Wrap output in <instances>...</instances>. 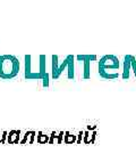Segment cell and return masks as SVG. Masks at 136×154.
Returning a JSON list of instances; mask_svg holds the SVG:
<instances>
[{"instance_id":"1","label":"cell","mask_w":136,"mask_h":154,"mask_svg":"<svg viewBox=\"0 0 136 154\" xmlns=\"http://www.w3.org/2000/svg\"><path fill=\"white\" fill-rule=\"evenodd\" d=\"M48 74L45 55L24 56V77L27 80H42Z\"/></svg>"},{"instance_id":"2","label":"cell","mask_w":136,"mask_h":154,"mask_svg":"<svg viewBox=\"0 0 136 154\" xmlns=\"http://www.w3.org/2000/svg\"><path fill=\"white\" fill-rule=\"evenodd\" d=\"M75 57L73 55H67L60 61L58 55L51 56V77L54 80H58L64 72H67V78L74 80L75 78Z\"/></svg>"},{"instance_id":"3","label":"cell","mask_w":136,"mask_h":154,"mask_svg":"<svg viewBox=\"0 0 136 154\" xmlns=\"http://www.w3.org/2000/svg\"><path fill=\"white\" fill-rule=\"evenodd\" d=\"M19 60L14 55L0 56V78L4 80H10L19 72Z\"/></svg>"},{"instance_id":"4","label":"cell","mask_w":136,"mask_h":154,"mask_svg":"<svg viewBox=\"0 0 136 154\" xmlns=\"http://www.w3.org/2000/svg\"><path fill=\"white\" fill-rule=\"evenodd\" d=\"M119 60L114 55H104L99 61V69L109 70V71H117L119 69Z\"/></svg>"},{"instance_id":"5","label":"cell","mask_w":136,"mask_h":154,"mask_svg":"<svg viewBox=\"0 0 136 154\" xmlns=\"http://www.w3.org/2000/svg\"><path fill=\"white\" fill-rule=\"evenodd\" d=\"M77 61L83 63V79H90L91 78V62L97 61V55H77Z\"/></svg>"},{"instance_id":"6","label":"cell","mask_w":136,"mask_h":154,"mask_svg":"<svg viewBox=\"0 0 136 154\" xmlns=\"http://www.w3.org/2000/svg\"><path fill=\"white\" fill-rule=\"evenodd\" d=\"M132 71V55H126L124 57V65H123V79L128 80L131 77Z\"/></svg>"},{"instance_id":"7","label":"cell","mask_w":136,"mask_h":154,"mask_svg":"<svg viewBox=\"0 0 136 154\" xmlns=\"http://www.w3.org/2000/svg\"><path fill=\"white\" fill-rule=\"evenodd\" d=\"M100 77H102L106 80H114L119 78V73L117 71H109V70H103V69H98Z\"/></svg>"},{"instance_id":"8","label":"cell","mask_w":136,"mask_h":154,"mask_svg":"<svg viewBox=\"0 0 136 154\" xmlns=\"http://www.w3.org/2000/svg\"><path fill=\"white\" fill-rule=\"evenodd\" d=\"M21 142V130H10L7 135V143L18 144Z\"/></svg>"},{"instance_id":"9","label":"cell","mask_w":136,"mask_h":154,"mask_svg":"<svg viewBox=\"0 0 136 154\" xmlns=\"http://www.w3.org/2000/svg\"><path fill=\"white\" fill-rule=\"evenodd\" d=\"M64 136H65L64 131H60L58 134L56 131H52L51 135H49V144H61Z\"/></svg>"},{"instance_id":"10","label":"cell","mask_w":136,"mask_h":154,"mask_svg":"<svg viewBox=\"0 0 136 154\" xmlns=\"http://www.w3.org/2000/svg\"><path fill=\"white\" fill-rule=\"evenodd\" d=\"M95 137H97L95 130H87L83 134V142L85 144H94L95 143Z\"/></svg>"},{"instance_id":"11","label":"cell","mask_w":136,"mask_h":154,"mask_svg":"<svg viewBox=\"0 0 136 154\" xmlns=\"http://www.w3.org/2000/svg\"><path fill=\"white\" fill-rule=\"evenodd\" d=\"M35 137H36V132L33 131V130H28V131L25 132L24 137L21 139L19 143L24 145V144H33L34 140H35Z\"/></svg>"},{"instance_id":"12","label":"cell","mask_w":136,"mask_h":154,"mask_svg":"<svg viewBox=\"0 0 136 154\" xmlns=\"http://www.w3.org/2000/svg\"><path fill=\"white\" fill-rule=\"evenodd\" d=\"M77 140V135L71 134L69 131H65V136H64V142L65 144H74Z\"/></svg>"},{"instance_id":"13","label":"cell","mask_w":136,"mask_h":154,"mask_svg":"<svg viewBox=\"0 0 136 154\" xmlns=\"http://www.w3.org/2000/svg\"><path fill=\"white\" fill-rule=\"evenodd\" d=\"M36 142L39 144H49V135H45L42 131L36 134Z\"/></svg>"},{"instance_id":"14","label":"cell","mask_w":136,"mask_h":154,"mask_svg":"<svg viewBox=\"0 0 136 154\" xmlns=\"http://www.w3.org/2000/svg\"><path fill=\"white\" fill-rule=\"evenodd\" d=\"M7 135H8V132L5 131V130L0 132V144H6V142H7Z\"/></svg>"},{"instance_id":"15","label":"cell","mask_w":136,"mask_h":154,"mask_svg":"<svg viewBox=\"0 0 136 154\" xmlns=\"http://www.w3.org/2000/svg\"><path fill=\"white\" fill-rule=\"evenodd\" d=\"M49 80H50V75H49V73H48V74L42 79V86H43V87H49Z\"/></svg>"},{"instance_id":"16","label":"cell","mask_w":136,"mask_h":154,"mask_svg":"<svg viewBox=\"0 0 136 154\" xmlns=\"http://www.w3.org/2000/svg\"><path fill=\"white\" fill-rule=\"evenodd\" d=\"M132 71L134 72L135 78H136V58L134 56H132Z\"/></svg>"},{"instance_id":"17","label":"cell","mask_w":136,"mask_h":154,"mask_svg":"<svg viewBox=\"0 0 136 154\" xmlns=\"http://www.w3.org/2000/svg\"><path fill=\"white\" fill-rule=\"evenodd\" d=\"M83 134H84V131H78V135H77V140H76L77 144L82 143V139H83Z\"/></svg>"}]
</instances>
